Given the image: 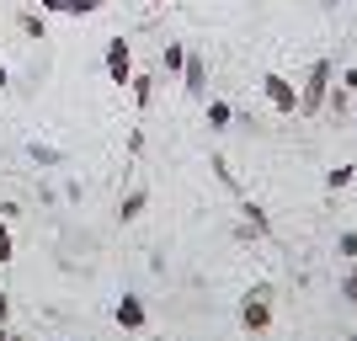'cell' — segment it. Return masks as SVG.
<instances>
[{
    "mask_svg": "<svg viewBox=\"0 0 357 341\" xmlns=\"http://www.w3.org/2000/svg\"><path fill=\"white\" fill-rule=\"evenodd\" d=\"M331 86H336V70H331V59H314V64H310V75L298 80V118H314V112H326Z\"/></svg>",
    "mask_w": 357,
    "mask_h": 341,
    "instance_id": "obj_1",
    "label": "cell"
},
{
    "mask_svg": "<svg viewBox=\"0 0 357 341\" xmlns=\"http://www.w3.org/2000/svg\"><path fill=\"white\" fill-rule=\"evenodd\" d=\"M240 326L251 331V336L272 331V282H251V288H245V298H240Z\"/></svg>",
    "mask_w": 357,
    "mask_h": 341,
    "instance_id": "obj_2",
    "label": "cell"
},
{
    "mask_svg": "<svg viewBox=\"0 0 357 341\" xmlns=\"http://www.w3.org/2000/svg\"><path fill=\"white\" fill-rule=\"evenodd\" d=\"M261 96H267V102L278 107V112H288V118L298 112V86L288 80V75H278V70H267V75H261Z\"/></svg>",
    "mask_w": 357,
    "mask_h": 341,
    "instance_id": "obj_3",
    "label": "cell"
},
{
    "mask_svg": "<svg viewBox=\"0 0 357 341\" xmlns=\"http://www.w3.org/2000/svg\"><path fill=\"white\" fill-rule=\"evenodd\" d=\"M107 80H112V86H128V80H134V43L107 38Z\"/></svg>",
    "mask_w": 357,
    "mask_h": 341,
    "instance_id": "obj_4",
    "label": "cell"
},
{
    "mask_svg": "<svg viewBox=\"0 0 357 341\" xmlns=\"http://www.w3.org/2000/svg\"><path fill=\"white\" fill-rule=\"evenodd\" d=\"M181 91L192 96V102H208V59L187 48V64H181Z\"/></svg>",
    "mask_w": 357,
    "mask_h": 341,
    "instance_id": "obj_5",
    "label": "cell"
},
{
    "mask_svg": "<svg viewBox=\"0 0 357 341\" xmlns=\"http://www.w3.org/2000/svg\"><path fill=\"white\" fill-rule=\"evenodd\" d=\"M112 320H118V331H144L149 326V304L139 294H123L118 310H112Z\"/></svg>",
    "mask_w": 357,
    "mask_h": 341,
    "instance_id": "obj_6",
    "label": "cell"
},
{
    "mask_svg": "<svg viewBox=\"0 0 357 341\" xmlns=\"http://www.w3.org/2000/svg\"><path fill=\"white\" fill-rule=\"evenodd\" d=\"M144 208H149V192H144V187H128V192L118 197V219H123V224H134Z\"/></svg>",
    "mask_w": 357,
    "mask_h": 341,
    "instance_id": "obj_7",
    "label": "cell"
},
{
    "mask_svg": "<svg viewBox=\"0 0 357 341\" xmlns=\"http://www.w3.org/2000/svg\"><path fill=\"white\" fill-rule=\"evenodd\" d=\"M240 213H245V235H251V240H267L272 235V219H267V208H261V203H245Z\"/></svg>",
    "mask_w": 357,
    "mask_h": 341,
    "instance_id": "obj_8",
    "label": "cell"
},
{
    "mask_svg": "<svg viewBox=\"0 0 357 341\" xmlns=\"http://www.w3.org/2000/svg\"><path fill=\"white\" fill-rule=\"evenodd\" d=\"M155 86H160V80H155V75H139L134 70V80H128V96H134V107H149V102H155Z\"/></svg>",
    "mask_w": 357,
    "mask_h": 341,
    "instance_id": "obj_9",
    "label": "cell"
},
{
    "mask_svg": "<svg viewBox=\"0 0 357 341\" xmlns=\"http://www.w3.org/2000/svg\"><path fill=\"white\" fill-rule=\"evenodd\" d=\"M229 123H235V107L224 102V96H213L208 102V128H229Z\"/></svg>",
    "mask_w": 357,
    "mask_h": 341,
    "instance_id": "obj_10",
    "label": "cell"
},
{
    "mask_svg": "<svg viewBox=\"0 0 357 341\" xmlns=\"http://www.w3.org/2000/svg\"><path fill=\"white\" fill-rule=\"evenodd\" d=\"M22 32H27V38H38V43H43V32H48V16L38 11V6H32V11H22Z\"/></svg>",
    "mask_w": 357,
    "mask_h": 341,
    "instance_id": "obj_11",
    "label": "cell"
},
{
    "mask_svg": "<svg viewBox=\"0 0 357 341\" xmlns=\"http://www.w3.org/2000/svg\"><path fill=\"white\" fill-rule=\"evenodd\" d=\"M160 59H165V75H181V64H187V43H165Z\"/></svg>",
    "mask_w": 357,
    "mask_h": 341,
    "instance_id": "obj_12",
    "label": "cell"
},
{
    "mask_svg": "<svg viewBox=\"0 0 357 341\" xmlns=\"http://www.w3.org/2000/svg\"><path fill=\"white\" fill-rule=\"evenodd\" d=\"M352 176H357V165H331L326 187H331V192H342V187H352Z\"/></svg>",
    "mask_w": 357,
    "mask_h": 341,
    "instance_id": "obj_13",
    "label": "cell"
},
{
    "mask_svg": "<svg viewBox=\"0 0 357 341\" xmlns=\"http://www.w3.org/2000/svg\"><path fill=\"white\" fill-rule=\"evenodd\" d=\"M107 0H64V16H96Z\"/></svg>",
    "mask_w": 357,
    "mask_h": 341,
    "instance_id": "obj_14",
    "label": "cell"
},
{
    "mask_svg": "<svg viewBox=\"0 0 357 341\" xmlns=\"http://www.w3.org/2000/svg\"><path fill=\"white\" fill-rule=\"evenodd\" d=\"M6 262H16V240H11V224L0 219V267H6Z\"/></svg>",
    "mask_w": 357,
    "mask_h": 341,
    "instance_id": "obj_15",
    "label": "cell"
},
{
    "mask_svg": "<svg viewBox=\"0 0 357 341\" xmlns=\"http://www.w3.org/2000/svg\"><path fill=\"white\" fill-rule=\"evenodd\" d=\"M336 251H342L347 262H357V229H347V235H336Z\"/></svg>",
    "mask_w": 357,
    "mask_h": 341,
    "instance_id": "obj_16",
    "label": "cell"
},
{
    "mask_svg": "<svg viewBox=\"0 0 357 341\" xmlns=\"http://www.w3.org/2000/svg\"><path fill=\"white\" fill-rule=\"evenodd\" d=\"M27 155H32V160H38V165H59V149H48V144H32Z\"/></svg>",
    "mask_w": 357,
    "mask_h": 341,
    "instance_id": "obj_17",
    "label": "cell"
},
{
    "mask_svg": "<svg viewBox=\"0 0 357 341\" xmlns=\"http://www.w3.org/2000/svg\"><path fill=\"white\" fill-rule=\"evenodd\" d=\"M342 298H347V304H357V272H347V278H342Z\"/></svg>",
    "mask_w": 357,
    "mask_h": 341,
    "instance_id": "obj_18",
    "label": "cell"
},
{
    "mask_svg": "<svg viewBox=\"0 0 357 341\" xmlns=\"http://www.w3.org/2000/svg\"><path fill=\"white\" fill-rule=\"evenodd\" d=\"M38 11L43 16H64V0H38Z\"/></svg>",
    "mask_w": 357,
    "mask_h": 341,
    "instance_id": "obj_19",
    "label": "cell"
},
{
    "mask_svg": "<svg viewBox=\"0 0 357 341\" xmlns=\"http://www.w3.org/2000/svg\"><path fill=\"white\" fill-rule=\"evenodd\" d=\"M342 91H352V96H357V64H352V70H342Z\"/></svg>",
    "mask_w": 357,
    "mask_h": 341,
    "instance_id": "obj_20",
    "label": "cell"
},
{
    "mask_svg": "<svg viewBox=\"0 0 357 341\" xmlns=\"http://www.w3.org/2000/svg\"><path fill=\"white\" fill-rule=\"evenodd\" d=\"M11 320V294H0V326Z\"/></svg>",
    "mask_w": 357,
    "mask_h": 341,
    "instance_id": "obj_21",
    "label": "cell"
},
{
    "mask_svg": "<svg viewBox=\"0 0 357 341\" xmlns=\"http://www.w3.org/2000/svg\"><path fill=\"white\" fill-rule=\"evenodd\" d=\"M6 86H11V75H6V64H0V91H6Z\"/></svg>",
    "mask_w": 357,
    "mask_h": 341,
    "instance_id": "obj_22",
    "label": "cell"
},
{
    "mask_svg": "<svg viewBox=\"0 0 357 341\" xmlns=\"http://www.w3.org/2000/svg\"><path fill=\"white\" fill-rule=\"evenodd\" d=\"M139 6H165V0H139Z\"/></svg>",
    "mask_w": 357,
    "mask_h": 341,
    "instance_id": "obj_23",
    "label": "cell"
},
{
    "mask_svg": "<svg viewBox=\"0 0 357 341\" xmlns=\"http://www.w3.org/2000/svg\"><path fill=\"white\" fill-rule=\"evenodd\" d=\"M6 341H22V336H11V331H6Z\"/></svg>",
    "mask_w": 357,
    "mask_h": 341,
    "instance_id": "obj_24",
    "label": "cell"
},
{
    "mask_svg": "<svg viewBox=\"0 0 357 341\" xmlns=\"http://www.w3.org/2000/svg\"><path fill=\"white\" fill-rule=\"evenodd\" d=\"M0 341H6V326H0Z\"/></svg>",
    "mask_w": 357,
    "mask_h": 341,
    "instance_id": "obj_25",
    "label": "cell"
},
{
    "mask_svg": "<svg viewBox=\"0 0 357 341\" xmlns=\"http://www.w3.org/2000/svg\"><path fill=\"white\" fill-rule=\"evenodd\" d=\"M352 272H357V262H352Z\"/></svg>",
    "mask_w": 357,
    "mask_h": 341,
    "instance_id": "obj_26",
    "label": "cell"
}]
</instances>
